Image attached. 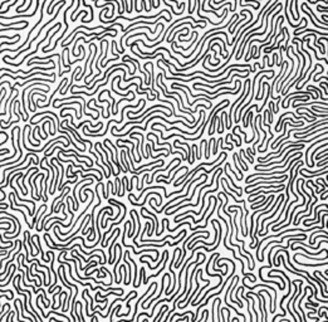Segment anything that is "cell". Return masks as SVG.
<instances>
[{
  "label": "cell",
  "instance_id": "obj_1",
  "mask_svg": "<svg viewBox=\"0 0 328 322\" xmlns=\"http://www.w3.org/2000/svg\"><path fill=\"white\" fill-rule=\"evenodd\" d=\"M59 126H65V127H67V131H69V132H71L72 135H73L74 138L78 141L79 144L82 145V146H86V144H88V145L91 144V141H88V140H83V138H82V137L78 135V132H75V131H74V129H72V127L68 126V121H67V120H64L63 122H60V123H59Z\"/></svg>",
  "mask_w": 328,
  "mask_h": 322
},
{
  "label": "cell",
  "instance_id": "obj_2",
  "mask_svg": "<svg viewBox=\"0 0 328 322\" xmlns=\"http://www.w3.org/2000/svg\"><path fill=\"white\" fill-rule=\"evenodd\" d=\"M251 82L248 84V87H247V92H245V95H244V97L241 98V101L239 102V106H236L235 107V110H234V112H233V116H234V121H235V123H239V120H238V113H239V110H240V107L243 106V103H244V101L245 99L248 98V96H250V93H251Z\"/></svg>",
  "mask_w": 328,
  "mask_h": 322
},
{
  "label": "cell",
  "instance_id": "obj_3",
  "mask_svg": "<svg viewBox=\"0 0 328 322\" xmlns=\"http://www.w3.org/2000/svg\"><path fill=\"white\" fill-rule=\"evenodd\" d=\"M151 195H157V196H158V205H161V204H162V196H161V194H158L157 191L147 193V195L145 196V200H143V202L141 203V204H139V203H134V202H133V199H132V196H131V195H128V200H130V203L132 204V205H134V206H141V208H142V206L145 205V203L147 202V198H148V196H151Z\"/></svg>",
  "mask_w": 328,
  "mask_h": 322
},
{
  "label": "cell",
  "instance_id": "obj_4",
  "mask_svg": "<svg viewBox=\"0 0 328 322\" xmlns=\"http://www.w3.org/2000/svg\"><path fill=\"white\" fill-rule=\"evenodd\" d=\"M33 86V84H32ZM32 86H26V87H24L23 88V92H22V107H23V110H24V113L26 115V117H29V115H28V111H26V106H25V95H26V91L32 87Z\"/></svg>",
  "mask_w": 328,
  "mask_h": 322
},
{
  "label": "cell",
  "instance_id": "obj_5",
  "mask_svg": "<svg viewBox=\"0 0 328 322\" xmlns=\"http://www.w3.org/2000/svg\"><path fill=\"white\" fill-rule=\"evenodd\" d=\"M82 4H83V5L86 6V8H87V9L89 10V15H91V18H89L88 20L86 19L84 22H82V23H86V22H87V23H91L92 20L94 19V14H93V8H92V5H88V4H87V0H82Z\"/></svg>",
  "mask_w": 328,
  "mask_h": 322
},
{
  "label": "cell",
  "instance_id": "obj_6",
  "mask_svg": "<svg viewBox=\"0 0 328 322\" xmlns=\"http://www.w3.org/2000/svg\"><path fill=\"white\" fill-rule=\"evenodd\" d=\"M236 160H238V164H239L241 167H243V170L244 171H248L249 170V166H248V164L245 162V160L243 157H241V155L240 154H236Z\"/></svg>",
  "mask_w": 328,
  "mask_h": 322
},
{
  "label": "cell",
  "instance_id": "obj_7",
  "mask_svg": "<svg viewBox=\"0 0 328 322\" xmlns=\"http://www.w3.org/2000/svg\"><path fill=\"white\" fill-rule=\"evenodd\" d=\"M130 215H131V221H132V229H131V231H128V237L131 238V237H133L134 231H136V219H134V214L132 210L130 212Z\"/></svg>",
  "mask_w": 328,
  "mask_h": 322
},
{
  "label": "cell",
  "instance_id": "obj_8",
  "mask_svg": "<svg viewBox=\"0 0 328 322\" xmlns=\"http://www.w3.org/2000/svg\"><path fill=\"white\" fill-rule=\"evenodd\" d=\"M217 122H219V127H217V132L221 135L224 132V123H223V115L221 116H217Z\"/></svg>",
  "mask_w": 328,
  "mask_h": 322
},
{
  "label": "cell",
  "instance_id": "obj_9",
  "mask_svg": "<svg viewBox=\"0 0 328 322\" xmlns=\"http://www.w3.org/2000/svg\"><path fill=\"white\" fill-rule=\"evenodd\" d=\"M79 6H81V0H77V8H75L73 10V13L71 14V20H72V22H75V20H77V19H75V14H77V10H78Z\"/></svg>",
  "mask_w": 328,
  "mask_h": 322
},
{
  "label": "cell",
  "instance_id": "obj_10",
  "mask_svg": "<svg viewBox=\"0 0 328 322\" xmlns=\"http://www.w3.org/2000/svg\"><path fill=\"white\" fill-rule=\"evenodd\" d=\"M239 154L241 155V156H244L245 159H247V160H248V161H249V164H251V165H253V164H254V159H253V157H249V156H248V155H247V152H245V150H243V148H241V150H240V152H239Z\"/></svg>",
  "mask_w": 328,
  "mask_h": 322
},
{
  "label": "cell",
  "instance_id": "obj_11",
  "mask_svg": "<svg viewBox=\"0 0 328 322\" xmlns=\"http://www.w3.org/2000/svg\"><path fill=\"white\" fill-rule=\"evenodd\" d=\"M225 165L227 166V169H229V170H230L231 172H233V175H234V176H235V178H236V180H238V181H241V180H243V178H241V176H238V174H236V171H234V170H233V169H231V164H229V162H226V164H225Z\"/></svg>",
  "mask_w": 328,
  "mask_h": 322
},
{
  "label": "cell",
  "instance_id": "obj_12",
  "mask_svg": "<svg viewBox=\"0 0 328 322\" xmlns=\"http://www.w3.org/2000/svg\"><path fill=\"white\" fill-rule=\"evenodd\" d=\"M221 180H223L224 182H226V186H227V188H229V189L231 190V193H235V194H236V196H241V194H243V193H240V191H236L235 189H233V188H231V186H230L229 184H227V181H226V179H225V178H221Z\"/></svg>",
  "mask_w": 328,
  "mask_h": 322
},
{
  "label": "cell",
  "instance_id": "obj_13",
  "mask_svg": "<svg viewBox=\"0 0 328 322\" xmlns=\"http://www.w3.org/2000/svg\"><path fill=\"white\" fill-rule=\"evenodd\" d=\"M60 29H62V23L59 24V27H58V29L56 30V33H54V34H53V35H50V37H49V39H48V46H50V43H52V39H53V37H54V35H57V33H58V32H59V30H60Z\"/></svg>",
  "mask_w": 328,
  "mask_h": 322
},
{
  "label": "cell",
  "instance_id": "obj_14",
  "mask_svg": "<svg viewBox=\"0 0 328 322\" xmlns=\"http://www.w3.org/2000/svg\"><path fill=\"white\" fill-rule=\"evenodd\" d=\"M141 273H142V279H143V285H147V277H146V269L145 268H141Z\"/></svg>",
  "mask_w": 328,
  "mask_h": 322
},
{
  "label": "cell",
  "instance_id": "obj_15",
  "mask_svg": "<svg viewBox=\"0 0 328 322\" xmlns=\"http://www.w3.org/2000/svg\"><path fill=\"white\" fill-rule=\"evenodd\" d=\"M25 1H26V0H23V3H22V4H20V5H16V12H19V10H20V8H22V6H24V5H25Z\"/></svg>",
  "mask_w": 328,
  "mask_h": 322
},
{
  "label": "cell",
  "instance_id": "obj_16",
  "mask_svg": "<svg viewBox=\"0 0 328 322\" xmlns=\"http://www.w3.org/2000/svg\"><path fill=\"white\" fill-rule=\"evenodd\" d=\"M317 59H318V61H323V62H324V63H326V64L328 65V61L326 59V58H321V57H318V58H317Z\"/></svg>",
  "mask_w": 328,
  "mask_h": 322
}]
</instances>
